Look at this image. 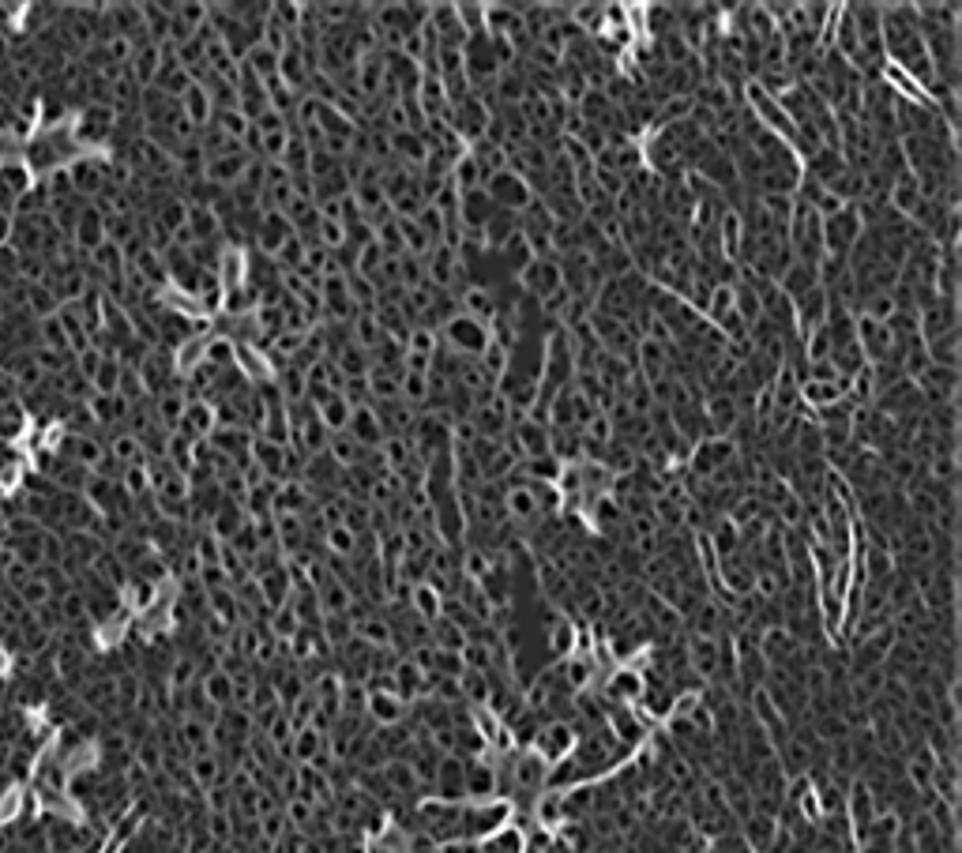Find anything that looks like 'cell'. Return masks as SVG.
Wrapping results in <instances>:
<instances>
[{
  "mask_svg": "<svg viewBox=\"0 0 962 853\" xmlns=\"http://www.w3.org/2000/svg\"><path fill=\"white\" fill-rule=\"evenodd\" d=\"M820 233H823V252H827V256H850L857 237L865 233V226H861L857 207H842V211H835L831 218H820Z\"/></svg>",
  "mask_w": 962,
  "mask_h": 853,
  "instance_id": "1",
  "label": "cell"
},
{
  "mask_svg": "<svg viewBox=\"0 0 962 853\" xmlns=\"http://www.w3.org/2000/svg\"><path fill=\"white\" fill-rule=\"evenodd\" d=\"M485 196L493 200V207H497V211H512V215H523L530 203L538 200V196L530 192L527 181H523L519 173H512V170L493 173V177L485 181Z\"/></svg>",
  "mask_w": 962,
  "mask_h": 853,
  "instance_id": "2",
  "label": "cell"
},
{
  "mask_svg": "<svg viewBox=\"0 0 962 853\" xmlns=\"http://www.w3.org/2000/svg\"><path fill=\"white\" fill-rule=\"evenodd\" d=\"M440 342L455 350L463 357H481V350L489 346V324H478V320H466V316H455L448 324L436 331Z\"/></svg>",
  "mask_w": 962,
  "mask_h": 853,
  "instance_id": "3",
  "label": "cell"
},
{
  "mask_svg": "<svg viewBox=\"0 0 962 853\" xmlns=\"http://www.w3.org/2000/svg\"><path fill=\"white\" fill-rule=\"evenodd\" d=\"M575 741H579V729L568 722V718H557V722H542L538 726V733H534V741H530V748L542 756L549 767L557 760H564L568 752L575 748Z\"/></svg>",
  "mask_w": 962,
  "mask_h": 853,
  "instance_id": "4",
  "label": "cell"
},
{
  "mask_svg": "<svg viewBox=\"0 0 962 853\" xmlns=\"http://www.w3.org/2000/svg\"><path fill=\"white\" fill-rule=\"evenodd\" d=\"M733 459H737V448H733L730 436H707V440H699L696 448L688 451V470L703 481V478H714V474L726 463H733Z\"/></svg>",
  "mask_w": 962,
  "mask_h": 853,
  "instance_id": "5",
  "label": "cell"
},
{
  "mask_svg": "<svg viewBox=\"0 0 962 853\" xmlns=\"http://www.w3.org/2000/svg\"><path fill=\"white\" fill-rule=\"evenodd\" d=\"M429 797H433V801H448V805L466 801V756H455V752L440 756L433 786H429Z\"/></svg>",
  "mask_w": 962,
  "mask_h": 853,
  "instance_id": "6",
  "label": "cell"
},
{
  "mask_svg": "<svg viewBox=\"0 0 962 853\" xmlns=\"http://www.w3.org/2000/svg\"><path fill=\"white\" fill-rule=\"evenodd\" d=\"M515 286L523 290L527 297H534V301H542V297H549L553 290H560L564 286V279H560V264L557 256H542V260H530L519 275H515Z\"/></svg>",
  "mask_w": 962,
  "mask_h": 853,
  "instance_id": "7",
  "label": "cell"
},
{
  "mask_svg": "<svg viewBox=\"0 0 962 853\" xmlns=\"http://www.w3.org/2000/svg\"><path fill=\"white\" fill-rule=\"evenodd\" d=\"M917 395L925 410H936V406H951L955 395H959V369H940V365H929L921 380H914Z\"/></svg>",
  "mask_w": 962,
  "mask_h": 853,
  "instance_id": "8",
  "label": "cell"
},
{
  "mask_svg": "<svg viewBox=\"0 0 962 853\" xmlns=\"http://www.w3.org/2000/svg\"><path fill=\"white\" fill-rule=\"evenodd\" d=\"M64 170L72 177V192H76L79 200L91 203L94 196L106 188V173H102L106 170V158L102 155H76Z\"/></svg>",
  "mask_w": 962,
  "mask_h": 853,
  "instance_id": "9",
  "label": "cell"
},
{
  "mask_svg": "<svg viewBox=\"0 0 962 853\" xmlns=\"http://www.w3.org/2000/svg\"><path fill=\"white\" fill-rule=\"evenodd\" d=\"M365 718L376 729L399 726V722L410 718V703H403L395 692H384V688H365Z\"/></svg>",
  "mask_w": 962,
  "mask_h": 853,
  "instance_id": "10",
  "label": "cell"
},
{
  "mask_svg": "<svg viewBox=\"0 0 962 853\" xmlns=\"http://www.w3.org/2000/svg\"><path fill=\"white\" fill-rule=\"evenodd\" d=\"M252 158L245 155V147H237V151H226V155H215L203 162V181L207 185L222 188V192H230V188H237V181H241V173H245V166H249Z\"/></svg>",
  "mask_w": 962,
  "mask_h": 853,
  "instance_id": "11",
  "label": "cell"
},
{
  "mask_svg": "<svg viewBox=\"0 0 962 853\" xmlns=\"http://www.w3.org/2000/svg\"><path fill=\"white\" fill-rule=\"evenodd\" d=\"M470 425H474V433L485 436V440H504V436L512 433V410H508V403H504L500 395H493L489 403L474 406Z\"/></svg>",
  "mask_w": 962,
  "mask_h": 853,
  "instance_id": "12",
  "label": "cell"
},
{
  "mask_svg": "<svg viewBox=\"0 0 962 853\" xmlns=\"http://www.w3.org/2000/svg\"><path fill=\"white\" fill-rule=\"evenodd\" d=\"M917 331L921 339L932 342L947 335V331H959V301H947V297H936L929 309L917 312Z\"/></svg>",
  "mask_w": 962,
  "mask_h": 853,
  "instance_id": "13",
  "label": "cell"
},
{
  "mask_svg": "<svg viewBox=\"0 0 962 853\" xmlns=\"http://www.w3.org/2000/svg\"><path fill=\"white\" fill-rule=\"evenodd\" d=\"M609 707H636L643 699V673L636 666H621L613 669L606 677V688H602Z\"/></svg>",
  "mask_w": 962,
  "mask_h": 853,
  "instance_id": "14",
  "label": "cell"
},
{
  "mask_svg": "<svg viewBox=\"0 0 962 853\" xmlns=\"http://www.w3.org/2000/svg\"><path fill=\"white\" fill-rule=\"evenodd\" d=\"M606 729L613 733V741H617L624 752H632V748H639L647 741V722H643L632 707H609Z\"/></svg>",
  "mask_w": 962,
  "mask_h": 853,
  "instance_id": "15",
  "label": "cell"
},
{
  "mask_svg": "<svg viewBox=\"0 0 962 853\" xmlns=\"http://www.w3.org/2000/svg\"><path fill=\"white\" fill-rule=\"evenodd\" d=\"M699 410H703V421H707V433L711 436H730L733 425L741 421L737 399H733L730 391H714V395H707Z\"/></svg>",
  "mask_w": 962,
  "mask_h": 853,
  "instance_id": "16",
  "label": "cell"
},
{
  "mask_svg": "<svg viewBox=\"0 0 962 853\" xmlns=\"http://www.w3.org/2000/svg\"><path fill=\"white\" fill-rule=\"evenodd\" d=\"M207 444L215 451H222L237 470L249 466V451H252V433L245 425H215V433L207 436Z\"/></svg>",
  "mask_w": 962,
  "mask_h": 853,
  "instance_id": "17",
  "label": "cell"
},
{
  "mask_svg": "<svg viewBox=\"0 0 962 853\" xmlns=\"http://www.w3.org/2000/svg\"><path fill=\"white\" fill-rule=\"evenodd\" d=\"M113 121H117V113H113L109 106H83V113L76 117V140L91 143V147L109 143V136H113Z\"/></svg>",
  "mask_w": 962,
  "mask_h": 853,
  "instance_id": "18",
  "label": "cell"
},
{
  "mask_svg": "<svg viewBox=\"0 0 962 853\" xmlns=\"http://www.w3.org/2000/svg\"><path fill=\"white\" fill-rule=\"evenodd\" d=\"M857 346H861V354H865V361H869V365H880V361H887V357H891V346H895V339H891L887 324H876V320L857 316Z\"/></svg>",
  "mask_w": 962,
  "mask_h": 853,
  "instance_id": "19",
  "label": "cell"
},
{
  "mask_svg": "<svg viewBox=\"0 0 962 853\" xmlns=\"http://www.w3.org/2000/svg\"><path fill=\"white\" fill-rule=\"evenodd\" d=\"M256 587H260V598H264V605L275 613L279 605L290 602V590H294V579H290V568H286V560H279V564H271L264 575H256Z\"/></svg>",
  "mask_w": 962,
  "mask_h": 853,
  "instance_id": "20",
  "label": "cell"
},
{
  "mask_svg": "<svg viewBox=\"0 0 962 853\" xmlns=\"http://www.w3.org/2000/svg\"><path fill=\"white\" fill-rule=\"evenodd\" d=\"M290 237H294V226L286 222V215H260V226L252 233V241H256V249H260L264 260H275V252H279Z\"/></svg>",
  "mask_w": 962,
  "mask_h": 853,
  "instance_id": "21",
  "label": "cell"
},
{
  "mask_svg": "<svg viewBox=\"0 0 962 853\" xmlns=\"http://www.w3.org/2000/svg\"><path fill=\"white\" fill-rule=\"evenodd\" d=\"M102 241H106V218H102V211H98L94 203H83L76 230H72V245H76L83 256H91Z\"/></svg>",
  "mask_w": 962,
  "mask_h": 853,
  "instance_id": "22",
  "label": "cell"
},
{
  "mask_svg": "<svg viewBox=\"0 0 962 853\" xmlns=\"http://www.w3.org/2000/svg\"><path fill=\"white\" fill-rule=\"evenodd\" d=\"M500 312L497 305V290H489V286H466L463 294H459V316H466V320H478V324H493V316Z\"/></svg>",
  "mask_w": 962,
  "mask_h": 853,
  "instance_id": "23",
  "label": "cell"
},
{
  "mask_svg": "<svg viewBox=\"0 0 962 853\" xmlns=\"http://www.w3.org/2000/svg\"><path fill=\"white\" fill-rule=\"evenodd\" d=\"M249 463L271 481H286V444H271L264 436H252Z\"/></svg>",
  "mask_w": 962,
  "mask_h": 853,
  "instance_id": "24",
  "label": "cell"
},
{
  "mask_svg": "<svg viewBox=\"0 0 962 853\" xmlns=\"http://www.w3.org/2000/svg\"><path fill=\"white\" fill-rule=\"evenodd\" d=\"M493 200L485 196V188H474V192H463L459 196V211H455V218H459V226L470 233H481L485 230V222L493 218Z\"/></svg>",
  "mask_w": 962,
  "mask_h": 853,
  "instance_id": "25",
  "label": "cell"
},
{
  "mask_svg": "<svg viewBox=\"0 0 962 853\" xmlns=\"http://www.w3.org/2000/svg\"><path fill=\"white\" fill-rule=\"evenodd\" d=\"M391 158L403 166V170H421L425 166V155H429V143L421 132H391L388 136Z\"/></svg>",
  "mask_w": 962,
  "mask_h": 853,
  "instance_id": "26",
  "label": "cell"
},
{
  "mask_svg": "<svg viewBox=\"0 0 962 853\" xmlns=\"http://www.w3.org/2000/svg\"><path fill=\"white\" fill-rule=\"evenodd\" d=\"M346 433L354 436V440H357V444H361L365 451H373V448H380V444H384V429H380V421H376L373 406H369V403H365V406H354V410H350Z\"/></svg>",
  "mask_w": 962,
  "mask_h": 853,
  "instance_id": "27",
  "label": "cell"
},
{
  "mask_svg": "<svg viewBox=\"0 0 962 853\" xmlns=\"http://www.w3.org/2000/svg\"><path fill=\"white\" fill-rule=\"evenodd\" d=\"M327 752V737L320 733V729H294V737H290V752H286V760L294 763V767H305V763H316L320 756Z\"/></svg>",
  "mask_w": 962,
  "mask_h": 853,
  "instance_id": "28",
  "label": "cell"
},
{
  "mask_svg": "<svg viewBox=\"0 0 962 853\" xmlns=\"http://www.w3.org/2000/svg\"><path fill=\"white\" fill-rule=\"evenodd\" d=\"M327 361L339 369L342 380H365V376H369V369H373V357H369V350H361L354 339L346 342V346H339V350L327 357Z\"/></svg>",
  "mask_w": 962,
  "mask_h": 853,
  "instance_id": "29",
  "label": "cell"
},
{
  "mask_svg": "<svg viewBox=\"0 0 962 853\" xmlns=\"http://www.w3.org/2000/svg\"><path fill=\"white\" fill-rule=\"evenodd\" d=\"M177 433L188 436V440H207V436L215 433V406L211 403H188L185 406V418H181V425H177Z\"/></svg>",
  "mask_w": 962,
  "mask_h": 853,
  "instance_id": "30",
  "label": "cell"
},
{
  "mask_svg": "<svg viewBox=\"0 0 962 853\" xmlns=\"http://www.w3.org/2000/svg\"><path fill=\"white\" fill-rule=\"evenodd\" d=\"M515 233H519V215H512V211H493V218H489L485 230H481V245H485V252H500Z\"/></svg>",
  "mask_w": 962,
  "mask_h": 853,
  "instance_id": "31",
  "label": "cell"
},
{
  "mask_svg": "<svg viewBox=\"0 0 962 853\" xmlns=\"http://www.w3.org/2000/svg\"><path fill=\"white\" fill-rule=\"evenodd\" d=\"M185 391L170 388L166 395H158V399H151V414H155V425H162L166 433H177V425H181V418H185Z\"/></svg>",
  "mask_w": 962,
  "mask_h": 853,
  "instance_id": "32",
  "label": "cell"
},
{
  "mask_svg": "<svg viewBox=\"0 0 962 853\" xmlns=\"http://www.w3.org/2000/svg\"><path fill=\"white\" fill-rule=\"evenodd\" d=\"M921 200H925V196H921V185H917L914 173H906V177H899V181H891V188H887V207L902 218L914 215V207Z\"/></svg>",
  "mask_w": 962,
  "mask_h": 853,
  "instance_id": "33",
  "label": "cell"
},
{
  "mask_svg": "<svg viewBox=\"0 0 962 853\" xmlns=\"http://www.w3.org/2000/svg\"><path fill=\"white\" fill-rule=\"evenodd\" d=\"M158 64H162V49L147 42V46L132 49V61H128L125 68H128V76L136 79V87H151L158 76Z\"/></svg>",
  "mask_w": 962,
  "mask_h": 853,
  "instance_id": "34",
  "label": "cell"
},
{
  "mask_svg": "<svg viewBox=\"0 0 962 853\" xmlns=\"http://www.w3.org/2000/svg\"><path fill=\"white\" fill-rule=\"evenodd\" d=\"M309 508H312V497L301 481H279V493H275L271 512L275 515H305Z\"/></svg>",
  "mask_w": 962,
  "mask_h": 853,
  "instance_id": "35",
  "label": "cell"
},
{
  "mask_svg": "<svg viewBox=\"0 0 962 853\" xmlns=\"http://www.w3.org/2000/svg\"><path fill=\"white\" fill-rule=\"evenodd\" d=\"M805 166H808L805 177H812V181H816V185H823V188L831 185L838 173L846 170V162H842V155H838L835 147H820L816 155L808 158Z\"/></svg>",
  "mask_w": 962,
  "mask_h": 853,
  "instance_id": "36",
  "label": "cell"
},
{
  "mask_svg": "<svg viewBox=\"0 0 962 853\" xmlns=\"http://www.w3.org/2000/svg\"><path fill=\"white\" fill-rule=\"evenodd\" d=\"M448 181L455 185V192L463 196V192H474V188H485V181H489V173L481 170L478 162H474V155L470 151H463L459 155V162L451 166V173H448Z\"/></svg>",
  "mask_w": 962,
  "mask_h": 853,
  "instance_id": "37",
  "label": "cell"
},
{
  "mask_svg": "<svg viewBox=\"0 0 962 853\" xmlns=\"http://www.w3.org/2000/svg\"><path fill=\"white\" fill-rule=\"evenodd\" d=\"M177 745L185 748V752H192V756L211 752V726L200 722V718H192V714H185V718H181V729H177Z\"/></svg>",
  "mask_w": 962,
  "mask_h": 853,
  "instance_id": "38",
  "label": "cell"
},
{
  "mask_svg": "<svg viewBox=\"0 0 962 853\" xmlns=\"http://www.w3.org/2000/svg\"><path fill=\"white\" fill-rule=\"evenodd\" d=\"M106 455L113 459V463H121V466H147L140 440H136L132 433H121V429H117V433L106 440Z\"/></svg>",
  "mask_w": 962,
  "mask_h": 853,
  "instance_id": "39",
  "label": "cell"
},
{
  "mask_svg": "<svg viewBox=\"0 0 962 853\" xmlns=\"http://www.w3.org/2000/svg\"><path fill=\"white\" fill-rule=\"evenodd\" d=\"M575 639H579V632H575V624L564 617V613H553V621H549V651H553V658H568V654H575Z\"/></svg>",
  "mask_w": 962,
  "mask_h": 853,
  "instance_id": "40",
  "label": "cell"
},
{
  "mask_svg": "<svg viewBox=\"0 0 962 853\" xmlns=\"http://www.w3.org/2000/svg\"><path fill=\"white\" fill-rule=\"evenodd\" d=\"M399 376L388 369H369L365 376V388H369V403H395L399 399Z\"/></svg>",
  "mask_w": 962,
  "mask_h": 853,
  "instance_id": "41",
  "label": "cell"
},
{
  "mask_svg": "<svg viewBox=\"0 0 962 853\" xmlns=\"http://www.w3.org/2000/svg\"><path fill=\"white\" fill-rule=\"evenodd\" d=\"M925 354L940 369H959V331H947L940 339L925 342Z\"/></svg>",
  "mask_w": 962,
  "mask_h": 853,
  "instance_id": "42",
  "label": "cell"
},
{
  "mask_svg": "<svg viewBox=\"0 0 962 853\" xmlns=\"http://www.w3.org/2000/svg\"><path fill=\"white\" fill-rule=\"evenodd\" d=\"M816 286H820V282H816V271H812V267H801V264H793L790 271L778 279V290L790 297V305L797 301V297H805L808 290H816Z\"/></svg>",
  "mask_w": 962,
  "mask_h": 853,
  "instance_id": "43",
  "label": "cell"
},
{
  "mask_svg": "<svg viewBox=\"0 0 962 853\" xmlns=\"http://www.w3.org/2000/svg\"><path fill=\"white\" fill-rule=\"evenodd\" d=\"M327 455H331V459H335V463H339L342 470H350V466L361 463L365 448H361L354 436L342 429V433H331V440H327Z\"/></svg>",
  "mask_w": 962,
  "mask_h": 853,
  "instance_id": "44",
  "label": "cell"
},
{
  "mask_svg": "<svg viewBox=\"0 0 962 853\" xmlns=\"http://www.w3.org/2000/svg\"><path fill=\"white\" fill-rule=\"evenodd\" d=\"M241 527H245V508H237V504H222L215 512V519L207 523V530L215 534L218 542H230Z\"/></svg>",
  "mask_w": 962,
  "mask_h": 853,
  "instance_id": "45",
  "label": "cell"
},
{
  "mask_svg": "<svg viewBox=\"0 0 962 853\" xmlns=\"http://www.w3.org/2000/svg\"><path fill=\"white\" fill-rule=\"evenodd\" d=\"M188 771H192V782H196L200 790H211V786H218V782H222V760H218V752L192 756Z\"/></svg>",
  "mask_w": 962,
  "mask_h": 853,
  "instance_id": "46",
  "label": "cell"
},
{
  "mask_svg": "<svg viewBox=\"0 0 962 853\" xmlns=\"http://www.w3.org/2000/svg\"><path fill=\"white\" fill-rule=\"evenodd\" d=\"M87 260H91V264L98 267L106 279H121V275H125V267H128L125 256H121V249H117V245H109V241H102V245H98V249H94Z\"/></svg>",
  "mask_w": 962,
  "mask_h": 853,
  "instance_id": "47",
  "label": "cell"
},
{
  "mask_svg": "<svg viewBox=\"0 0 962 853\" xmlns=\"http://www.w3.org/2000/svg\"><path fill=\"white\" fill-rule=\"evenodd\" d=\"M350 339H354L361 350H373L376 342L384 339V331H380L373 312H354V320H350Z\"/></svg>",
  "mask_w": 962,
  "mask_h": 853,
  "instance_id": "48",
  "label": "cell"
},
{
  "mask_svg": "<svg viewBox=\"0 0 962 853\" xmlns=\"http://www.w3.org/2000/svg\"><path fill=\"white\" fill-rule=\"evenodd\" d=\"M395 282H399L403 290H421V286H425V260L403 252V256L395 260Z\"/></svg>",
  "mask_w": 962,
  "mask_h": 853,
  "instance_id": "49",
  "label": "cell"
},
{
  "mask_svg": "<svg viewBox=\"0 0 962 853\" xmlns=\"http://www.w3.org/2000/svg\"><path fill=\"white\" fill-rule=\"evenodd\" d=\"M350 410H354V406L346 403L342 395H331V399H327V403L316 410V418L324 421L327 433H342V429H346V421H350Z\"/></svg>",
  "mask_w": 962,
  "mask_h": 853,
  "instance_id": "50",
  "label": "cell"
},
{
  "mask_svg": "<svg viewBox=\"0 0 962 853\" xmlns=\"http://www.w3.org/2000/svg\"><path fill=\"white\" fill-rule=\"evenodd\" d=\"M211 128H218L226 140L241 143L245 140V132H249V121H245L237 109H215V113H211Z\"/></svg>",
  "mask_w": 962,
  "mask_h": 853,
  "instance_id": "51",
  "label": "cell"
},
{
  "mask_svg": "<svg viewBox=\"0 0 962 853\" xmlns=\"http://www.w3.org/2000/svg\"><path fill=\"white\" fill-rule=\"evenodd\" d=\"M497 256L504 260V267L512 271V279L519 275V271H523V267L530 264V260H534V252H530V245L523 241V237H519V233H515L512 241H508V245H504V249H500Z\"/></svg>",
  "mask_w": 962,
  "mask_h": 853,
  "instance_id": "52",
  "label": "cell"
},
{
  "mask_svg": "<svg viewBox=\"0 0 962 853\" xmlns=\"http://www.w3.org/2000/svg\"><path fill=\"white\" fill-rule=\"evenodd\" d=\"M117 384H121V365H117V357H102V365H98V373H94V380H91L94 395H117Z\"/></svg>",
  "mask_w": 962,
  "mask_h": 853,
  "instance_id": "53",
  "label": "cell"
},
{
  "mask_svg": "<svg viewBox=\"0 0 962 853\" xmlns=\"http://www.w3.org/2000/svg\"><path fill=\"white\" fill-rule=\"evenodd\" d=\"M132 237H136V215H109L106 218V241H109V245L125 249Z\"/></svg>",
  "mask_w": 962,
  "mask_h": 853,
  "instance_id": "54",
  "label": "cell"
},
{
  "mask_svg": "<svg viewBox=\"0 0 962 853\" xmlns=\"http://www.w3.org/2000/svg\"><path fill=\"white\" fill-rule=\"evenodd\" d=\"M455 16H459V27H463L466 38L485 34V4H455Z\"/></svg>",
  "mask_w": 962,
  "mask_h": 853,
  "instance_id": "55",
  "label": "cell"
},
{
  "mask_svg": "<svg viewBox=\"0 0 962 853\" xmlns=\"http://www.w3.org/2000/svg\"><path fill=\"white\" fill-rule=\"evenodd\" d=\"M121 489H125L132 500H140L151 493V478H147V466H125L121 474Z\"/></svg>",
  "mask_w": 962,
  "mask_h": 853,
  "instance_id": "56",
  "label": "cell"
},
{
  "mask_svg": "<svg viewBox=\"0 0 962 853\" xmlns=\"http://www.w3.org/2000/svg\"><path fill=\"white\" fill-rule=\"evenodd\" d=\"M568 301H572V294L560 286V290H553L549 297H542V301H538V312H542V316H549V320H560V316H564V309H568Z\"/></svg>",
  "mask_w": 962,
  "mask_h": 853,
  "instance_id": "57",
  "label": "cell"
},
{
  "mask_svg": "<svg viewBox=\"0 0 962 853\" xmlns=\"http://www.w3.org/2000/svg\"><path fill=\"white\" fill-rule=\"evenodd\" d=\"M19 590H23V598H27V602H31V605H42V602H46V598H49L46 583H42L38 575H31V579H27V583H23V587H19Z\"/></svg>",
  "mask_w": 962,
  "mask_h": 853,
  "instance_id": "58",
  "label": "cell"
},
{
  "mask_svg": "<svg viewBox=\"0 0 962 853\" xmlns=\"http://www.w3.org/2000/svg\"><path fill=\"white\" fill-rule=\"evenodd\" d=\"M19 252L12 245H0V275H16Z\"/></svg>",
  "mask_w": 962,
  "mask_h": 853,
  "instance_id": "59",
  "label": "cell"
},
{
  "mask_svg": "<svg viewBox=\"0 0 962 853\" xmlns=\"http://www.w3.org/2000/svg\"><path fill=\"white\" fill-rule=\"evenodd\" d=\"M436 853H481V842H466V838H459V842L436 846Z\"/></svg>",
  "mask_w": 962,
  "mask_h": 853,
  "instance_id": "60",
  "label": "cell"
},
{
  "mask_svg": "<svg viewBox=\"0 0 962 853\" xmlns=\"http://www.w3.org/2000/svg\"><path fill=\"white\" fill-rule=\"evenodd\" d=\"M12 222H16V218L8 215V211H0V245H8V241H12Z\"/></svg>",
  "mask_w": 962,
  "mask_h": 853,
  "instance_id": "61",
  "label": "cell"
}]
</instances>
